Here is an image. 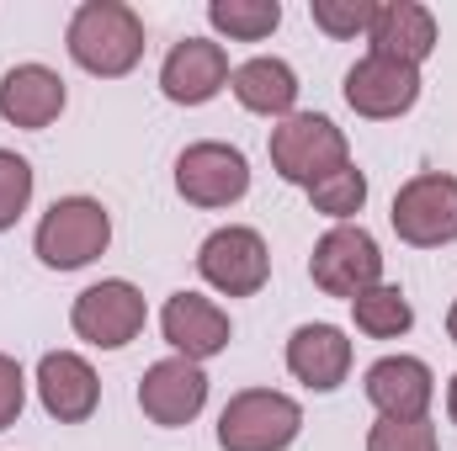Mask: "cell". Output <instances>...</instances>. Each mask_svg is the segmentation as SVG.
<instances>
[{
	"mask_svg": "<svg viewBox=\"0 0 457 451\" xmlns=\"http://www.w3.org/2000/svg\"><path fill=\"white\" fill-rule=\"evenodd\" d=\"M266 149H271V170H277L287 186H303V192H309L314 181L336 176L341 165H351V144H345V133L325 112L282 117V122L271 127Z\"/></svg>",
	"mask_w": 457,
	"mask_h": 451,
	"instance_id": "obj_2",
	"label": "cell"
},
{
	"mask_svg": "<svg viewBox=\"0 0 457 451\" xmlns=\"http://www.w3.org/2000/svg\"><path fill=\"white\" fill-rule=\"evenodd\" d=\"M21 409H27V372L16 356L0 350V430H11L21 420Z\"/></svg>",
	"mask_w": 457,
	"mask_h": 451,
	"instance_id": "obj_26",
	"label": "cell"
},
{
	"mask_svg": "<svg viewBox=\"0 0 457 451\" xmlns=\"http://www.w3.org/2000/svg\"><path fill=\"white\" fill-rule=\"evenodd\" d=\"M197 276L224 292V298H255L271 282V250L255 228L245 224H224L213 228L197 250Z\"/></svg>",
	"mask_w": 457,
	"mask_h": 451,
	"instance_id": "obj_7",
	"label": "cell"
},
{
	"mask_svg": "<svg viewBox=\"0 0 457 451\" xmlns=\"http://www.w3.org/2000/svg\"><path fill=\"white\" fill-rule=\"evenodd\" d=\"M447 335H453V345H457V298H453V308H447Z\"/></svg>",
	"mask_w": 457,
	"mask_h": 451,
	"instance_id": "obj_28",
	"label": "cell"
},
{
	"mask_svg": "<svg viewBox=\"0 0 457 451\" xmlns=\"http://www.w3.org/2000/svg\"><path fill=\"white\" fill-rule=\"evenodd\" d=\"M309 276L325 298H361L367 287L383 282V250L361 224H336L330 234H320L314 255H309Z\"/></svg>",
	"mask_w": 457,
	"mask_h": 451,
	"instance_id": "obj_6",
	"label": "cell"
},
{
	"mask_svg": "<svg viewBox=\"0 0 457 451\" xmlns=\"http://www.w3.org/2000/svg\"><path fill=\"white\" fill-rule=\"evenodd\" d=\"M228 91H234V102L245 107V112L255 117H293L298 107V70L287 64V59H271V53H255V59H245L234 75H228Z\"/></svg>",
	"mask_w": 457,
	"mask_h": 451,
	"instance_id": "obj_19",
	"label": "cell"
},
{
	"mask_svg": "<svg viewBox=\"0 0 457 451\" xmlns=\"http://www.w3.org/2000/svg\"><path fill=\"white\" fill-rule=\"evenodd\" d=\"M367 451H442L431 420H378L367 430Z\"/></svg>",
	"mask_w": 457,
	"mask_h": 451,
	"instance_id": "obj_24",
	"label": "cell"
},
{
	"mask_svg": "<svg viewBox=\"0 0 457 451\" xmlns=\"http://www.w3.org/2000/svg\"><path fill=\"white\" fill-rule=\"evenodd\" d=\"M176 192L192 202V208H234L245 202L250 192V160L234 149V144H219V138H203V144H187L176 154Z\"/></svg>",
	"mask_w": 457,
	"mask_h": 451,
	"instance_id": "obj_8",
	"label": "cell"
},
{
	"mask_svg": "<svg viewBox=\"0 0 457 451\" xmlns=\"http://www.w3.org/2000/svg\"><path fill=\"white\" fill-rule=\"evenodd\" d=\"M228 75L234 70H228L224 43H213V37H181L165 53V64H160V91L176 107H208L228 86Z\"/></svg>",
	"mask_w": 457,
	"mask_h": 451,
	"instance_id": "obj_14",
	"label": "cell"
},
{
	"mask_svg": "<svg viewBox=\"0 0 457 451\" xmlns=\"http://www.w3.org/2000/svg\"><path fill=\"white\" fill-rule=\"evenodd\" d=\"M287 372L314 388V393H336L351 377V340L341 324H298L287 340Z\"/></svg>",
	"mask_w": 457,
	"mask_h": 451,
	"instance_id": "obj_18",
	"label": "cell"
},
{
	"mask_svg": "<svg viewBox=\"0 0 457 451\" xmlns=\"http://www.w3.org/2000/svg\"><path fill=\"white\" fill-rule=\"evenodd\" d=\"M37 398L48 409V420L59 425H86L102 404V377L80 350H48L37 361Z\"/></svg>",
	"mask_w": 457,
	"mask_h": 451,
	"instance_id": "obj_15",
	"label": "cell"
},
{
	"mask_svg": "<svg viewBox=\"0 0 457 451\" xmlns=\"http://www.w3.org/2000/svg\"><path fill=\"white\" fill-rule=\"evenodd\" d=\"M420 102V70L399 64V59H378L361 53L345 70V107L367 122H394Z\"/></svg>",
	"mask_w": 457,
	"mask_h": 451,
	"instance_id": "obj_11",
	"label": "cell"
},
{
	"mask_svg": "<svg viewBox=\"0 0 457 451\" xmlns=\"http://www.w3.org/2000/svg\"><path fill=\"white\" fill-rule=\"evenodd\" d=\"M447 414H453V425H457V377L447 382Z\"/></svg>",
	"mask_w": 457,
	"mask_h": 451,
	"instance_id": "obj_27",
	"label": "cell"
},
{
	"mask_svg": "<svg viewBox=\"0 0 457 451\" xmlns=\"http://www.w3.org/2000/svg\"><path fill=\"white\" fill-rule=\"evenodd\" d=\"M27 202H32V165L16 149H0V234L16 228Z\"/></svg>",
	"mask_w": 457,
	"mask_h": 451,
	"instance_id": "obj_25",
	"label": "cell"
},
{
	"mask_svg": "<svg viewBox=\"0 0 457 451\" xmlns=\"http://www.w3.org/2000/svg\"><path fill=\"white\" fill-rule=\"evenodd\" d=\"M112 244V213L96 197H59L32 234V250L48 271H80Z\"/></svg>",
	"mask_w": 457,
	"mask_h": 451,
	"instance_id": "obj_3",
	"label": "cell"
},
{
	"mask_svg": "<svg viewBox=\"0 0 457 451\" xmlns=\"http://www.w3.org/2000/svg\"><path fill=\"white\" fill-rule=\"evenodd\" d=\"M394 234L415 250H442L457 239V176L447 170H420L394 192Z\"/></svg>",
	"mask_w": 457,
	"mask_h": 451,
	"instance_id": "obj_5",
	"label": "cell"
},
{
	"mask_svg": "<svg viewBox=\"0 0 457 451\" xmlns=\"http://www.w3.org/2000/svg\"><path fill=\"white\" fill-rule=\"evenodd\" d=\"M208 21L228 43H261L282 27V5L277 0H208Z\"/></svg>",
	"mask_w": 457,
	"mask_h": 451,
	"instance_id": "obj_21",
	"label": "cell"
},
{
	"mask_svg": "<svg viewBox=\"0 0 457 451\" xmlns=\"http://www.w3.org/2000/svg\"><path fill=\"white\" fill-rule=\"evenodd\" d=\"M208 404V372L187 356H165L138 377V409L160 430H181L203 414Z\"/></svg>",
	"mask_w": 457,
	"mask_h": 451,
	"instance_id": "obj_10",
	"label": "cell"
},
{
	"mask_svg": "<svg viewBox=\"0 0 457 451\" xmlns=\"http://www.w3.org/2000/svg\"><path fill=\"white\" fill-rule=\"evenodd\" d=\"M361 393L378 409V420H426L436 398V372L420 356H383L367 366Z\"/></svg>",
	"mask_w": 457,
	"mask_h": 451,
	"instance_id": "obj_13",
	"label": "cell"
},
{
	"mask_svg": "<svg viewBox=\"0 0 457 451\" xmlns=\"http://www.w3.org/2000/svg\"><path fill=\"white\" fill-rule=\"evenodd\" d=\"M372 5L378 0H309V16L325 37L345 43V37H361L372 27Z\"/></svg>",
	"mask_w": 457,
	"mask_h": 451,
	"instance_id": "obj_23",
	"label": "cell"
},
{
	"mask_svg": "<svg viewBox=\"0 0 457 451\" xmlns=\"http://www.w3.org/2000/svg\"><path fill=\"white\" fill-rule=\"evenodd\" d=\"M144 319H149L144 292L133 282H122V276L91 282L75 298V308H70V330L86 340V345H96V350H122L128 340L144 335Z\"/></svg>",
	"mask_w": 457,
	"mask_h": 451,
	"instance_id": "obj_9",
	"label": "cell"
},
{
	"mask_svg": "<svg viewBox=\"0 0 457 451\" xmlns=\"http://www.w3.org/2000/svg\"><path fill=\"white\" fill-rule=\"evenodd\" d=\"M64 48L86 75L122 80L144 59V16L122 0H86V5H75V16L64 27Z\"/></svg>",
	"mask_w": 457,
	"mask_h": 451,
	"instance_id": "obj_1",
	"label": "cell"
},
{
	"mask_svg": "<svg viewBox=\"0 0 457 451\" xmlns=\"http://www.w3.org/2000/svg\"><path fill=\"white\" fill-rule=\"evenodd\" d=\"M309 208L325 213V218H336V224H351L367 208V176L356 165H341L336 176H325V181L309 186Z\"/></svg>",
	"mask_w": 457,
	"mask_h": 451,
	"instance_id": "obj_22",
	"label": "cell"
},
{
	"mask_svg": "<svg viewBox=\"0 0 457 451\" xmlns=\"http://www.w3.org/2000/svg\"><path fill=\"white\" fill-rule=\"evenodd\" d=\"M64 102H70V91H64L59 70H48V64H16L0 80V117L11 127L43 133L48 122H59Z\"/></svg>",
	"mask_w": 457,
	"mask_h": 451,
	"instance_id": "obj_17",
	"label": "cell"
},
{
	"mask_svg": "<svg viewBox=\"0 0 457 451\" xmlns=\"http://www.w3.org/2000/svg\"><path fill=\"white\" fill-rule=\"evenodd\" d=\"M367 43H372L378 59H399V64L420 70L436 53V16L420 0H378Z\"/></svg>",
	"mask_w": 457,
	"mask_h": 451,
	"instance_id": "obj_16",
	"label": "cell"
},
{
	"mask_svg": "<svg viewBox=\"0 0 457 451\" xmlns=\"http://www.w3.org/2000/svg\"><path fill=\"white\" fill-rule=\"evenodd\" d=\"M303 430L298 398L277 388H245L219 414V447L224 451H287Z\"/></svg>",
	"mask_w": 457,
	"mask_h": 451,
	"instance_id": "obj_4",
	"label": "cell"
},
{
	"mask_svg": "<svg viewBox=\"0 0 457 451\" xmlns=\"http://www.w3.org/2000/svg\"><path fill=\"white\" fill-rule=\"evenodd\" d=\"M160 335H165V345L176 356H187V361L203 366V361H213V356L228 350L234 324H228V314L213 298H203V292H170L165 308H160Z\"/></svg>",
	"mask_w": 457,
	"mask_h": 451,
	"instance_id": "obj_12",
	"label": "cell"
},
{
	"mask_svg": "<svg viewBox=\"0 0 457 451\" xmlns=\"http://www.w3.org/2000/svg\"><path fill=\"white\" fill-rule=\"evenodd\" d=\"M351 324L367 340H399V335H410L415 308H410V298H404L399 287L378 282V287H367L361 298H351Z\"/></svg>",
	"mask_w": 457,
	"mask_h": 451,
	"instance_id": "obj_20",
	"label": "cell"
}]
</instances>
